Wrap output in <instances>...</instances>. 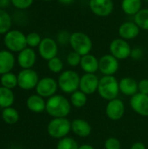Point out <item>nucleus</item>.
I'll use <instances>...</instances> for the list:
<instances>
[{
  "label": "nucleus",
  "mask_w": 148,
  "mask_h": 149,
  "mask_svg": "<svg viewBox=\"0 0 148 149\" xmlns=\"http://www.w3.org/2000/svg\"><path fill=\"white\" fill-rule=\"evenodd\" d=\"M73 52L81 56L91 53L93 46L92 38L88 34L83 31H74L71 34L70 43Z\"/></svg>",
  "instance_id": "nucleus-3"
},
{
  "label": "nucleus",
  "mask_w": 148,
  "mask_h": 149,
  "mask_svg": "<svg viewBox=\"0 0 148 149\" xmlns=\"http://www.w3.org/2000/svg\"><path fill=\"white\" fill-rule=\"evenodd\" d=\"M120 60L112 54H105L99 59V71L103 76H114L119 71Z\"/></svg>",
  "instance_id": "nucleus-10"
},
{
  "label": "nucleus",
  "mask_w": 148,
  "mask_h": 149,
  "mask_svg": "<svg viewBox=\"0 0 148 149\" xmlns=\"http://www.w3.org/2000/svg\"><path fill=\"white\" fill-rule=\"evenodd\" d=\"M98 93L106 100H112L118 98L120 93L119 80L114 76H103L99 79Z\"/></svg>",
  "instance_id": "nucleus-2"
},
{
  "label": "nucleus",
  "mask_w": 148,
  "mask_h": 149,
  "mask_svg": "<svg viewBox=\"0 0 148 149\" xmlns=\"http://www.w3.org/2000/svg\"><path fill=\"white\" fill-rule=\"evenodd\" d=\"M0 81L2 86L13 89L17 86V75H15L12 72H7L1 76Z\"/></svg>",
  "instance_id": "nucleus-29"
},
{
  "label": "nucleus",
  "mask_w": 148,
  "mask_h": 149,
  "mask_svg": "<svg viewBox=\"0 0 148 149\" xmlns=\"http://www.w3.org/2000/svg\"><path fill=\"white\" fill-rule=\"evenodd\" d=\"M72 109L70 100L63 95L55 94L46 100V113L52 118H67Z\"/></svg>",
  "instance_id": "nucleus-1"
},
{
  "label": "nucleus",
  "mask_w": 148,
  "mask_h": 149,
  "mask_svg": "<svg viewBox=\"0 0 148 149\" xmlns=\"http://www.w3.org/2000/svg\"><path fill=\"white\" fill-rule=\"evenodd\" d=\"M120 93L126 96L133 97L139 93L138 82L131 77H124L119 81Z\"/></svg>",
  "instance_id": "nucleus-19"
},
{
  "label": "nucleus",
  "mask_w": 148,
  "mask_h": 149,
  "mask_svg": "<svg viewBox=\"0 0 148 149\" xmlns=\"http://www.w3.org/2000/svg\"><path fill=\"white\" fill-rule=\"evenodd\" d=\"M133 21L140 30L148 31V8H142L133 17Z\"/></svg>",
  "instance_id": "nucleus-28"
},
{
  "label": "nucleus",
  "mask_w": 148,
  "mask_h": 149,
  "mask_svg": "<svg viewBox=\"0 0 148 149\" xmlns=\"http://www.w3.org/2000/svg\"><path fill=\"white\" fill-rule=\"evenodd\" d=\"M79 66L85 73H96L99 71V58L92 53L84 55Z\"/></svg>",
  "instance_id": "nucleus-21"
},
{
  "label": "nucleus",
  "mask_w": 148,
  "mask_h": 149,
  "mask_svg": "<svg viewBox=\"0 0 148 149\" xmlns=\"http://www.w3.org/2000/svg\"><path fill=\"white\" fill-rule=\"evenodd\" d=\"M70 102L72 104V107H74L76 108H82L87 103V95L79 89L71 94Z\"/></svg>",
  "instance_id": "nucleus-25"
},
{
  "label": "nucleus",
  "mask_w": 148,
  "mask_h": 149,
  "mask_svg": "<svg viewBox=\"0 0 148 149\" xmlns=\"http://www.w3.org/2000/svg\"><path fill=\"white\" fill-rule=\"evenodd\" d=\"M48 69L53 73H61L64 71V62L58 56L47 61Z\"/></svg>",
  "instance_id": "nucleus-31"
},
{
  "label": "nucleus",
  "mask_w": 148,
  "mask_h": 149,
  "mask_svg": "<svg viewBox=\"0 0 148 149\" xmlns=\"http://www.w3.org/2000/svg\"><path fill=\"white\" fill-rule=\"evenodd\" d=\"M15 65V57L9 50L0 51V74L10 72Z\"/></svg>",
  "instance_id": "nucleus-20"
},
{
  "label": "nucleus",
  "mask_w": 148,
  "mask_h": 149,
  "mask_svg": "<svg viewBox=\"0 0 148 149\" xmlns=\"http://www.w3.org/2000/svg\"><path fill=\"white\" fill-rule=\"evenodd\" d=\"M99 79L95 73H84L80 77L79 90L85 93L87 96L98 92Z\"/></svg>",
  "instance_id": "nucleus-13"
},
{
  "label": "nucleus",
  "mask_w": 148,
  "mask_h": 149,
  "mask_svg": "<svg viewBox=\"0 0 148 149\" xmlns=\"http://www.w3.org/2000/svg\"><path fill=\"white\" fill-rule=\"evenodd\" d=\"M57 81L58 88L63 93L72 94L79 89L80 76L73 70H65L59 74Z\"/></svg>",
  "instance_id": "nucleus-4"
},
{
  "label": "nucleus",
  "mask_w": 148,
  "mask_h": 149,
  "mask_svg": "<svg viewBox=\"0 0 148 149\" xmlns=\"http://www.w3.org/2000/svg\"><path fill=\"white\" fill-rule=\"evenodd\" d=\"M12 19L10 15L3 9H0V34H5L10 31Z\"/></svg>",
  "instance_id": "nucleus-27"
},
{
  "label": "nucleus",
  "mask_w": 148,
  "mask_h": 149,
  "mask_svg": "<svg viewBox=\"0 0 148 149\" xmlns=\"http://www.w3.org/2000/svg\"><path fill=\"white\" fill-rule=\"evenodd\" d=\"M104 148L105 149H121V143L119 139L115 137H109L106 140Z\"/></svg>",
  "instance_id": "nucleus-36"
},
{
  "label": "nucleus",
  "mask_w": 148,
  "mask_h": 149,
  "mask_svg": "<svg viewBox=\"0 0 148 149\" xmlns=\"http://www.w3.org/2000/svg\"><path fill=\"white\" fill-rule=\"evenodd\" d=\"M38 53L42 58L48 61L55 57H57L58 52V42L49 37L44 38L41 40L38 47Z\"/></svg>",
  "instance_id": "nucleus-12"
},
{
  "label": "nucleus",
  "mask_w": 148,
  "mask_h": 149,
  "mask_svg": "<svg viewBox=\"0 0 148 149\" xmlns=\"http://www.w3.org/2000/svg\"><path fill=\"white\" fill-rule=\"evenodd\" d=\"M126 107L124 102L116 98L114 100H109L106 107V114L112 120H120L125 114Z\"/></svg>",
  "instance_id": "nucleus-14"
},
{
  "label": "nucleus",
  "mask_w": 148,
  "mask_h": 149,
  "mask_svg": "<svg viewBox=\"0 0 148 149\" xmlns=\"http://www.w3.org/2000/svg\"><path fill=\"white\" fill-rule=\"evenodd\" d=\"M79 149H95L93 146L90 144H82L79 147Z\"/></svg>",
  "instance_id": "nucleus-42"
},
{
  "label": "nucleus",
  "mask_w": 148,
  "mask_h": 149,
  "mask_svg": "<svg viewBox=\"0 0 148 149\" xmlns=\"http://www.w3.org/2000/svg\"><path fill=\"white\" fill-rule=\"evenodd\" d=\"M10 3H11L10 0H0V9L4 10V8H7Z\"/></svg>",
  "instance_id": "nucleus-40"
},
{
  "label": "nucleus",
  "mask_w": 148,
  "mask_h": 149,
  "mask_svg": "<svg viewBox=\"0 0 148 149\" xmlns=\"http://www.w3.org/2000/svg\"><path fill=\"white\" fill-rule=\"evenodd\" d=\"M39 81L38 75L33 69H23L17 74V86L23 90L36 88Z\"/></svg>",
  "instance_id": "nucleus-8"
},
{
  "label": "nucleus",
  "mask_w": 148,
  "mask_h": 149,
  "mask_svg": "<svg viewBox=\"0 0 148 149\" xmlns=\"http://www.w3.org/2000/svg\"><path fill=\"white\" fill-rule=\"evenodd\" d=\"M79 144L72 137L66 136L63 139L58 140V142L57 143L56 149H79Z\"/></svg>",
  "instance_id": "nucleus-30"
},
{
  "label": "nucleus",
  "mask_w": 148,
  "mask_h": 149,
  "mask_svg": "<svg viewBox=\"0 0 148 149\" xmlns=\"http://www.w3.org/2000/svg\"><path fill=\"white\" fill-rule=\"evenodd\" d=\"M144 55V52L142 50V48L140 47H134L132 48V52H131V58L134 60H140L143 58Z\"/></svg>",
  "instance_id": "nucleus-37"
},
{
  "label": "nucleus",
  "mask_w": 148,
  "mask_h": 149,
  "mask_svg": "<svg viewBox=\"0 0 148 149\" xmlns=\"http://www.w3.org/2000/svg\"><path fill=\"white\" fill-rule=\"evenodd\" d=\"M17 63L19 66L23 69H31L36 63L37 60V54L33 48L26 47L25 49L22 50L18 52L17 58Z\"/></svg>",
  "instance_id": "nucleus-17"
},
{
  "label": "nucleus",
  "mask_w": 148,
  "mask_h": 149,
  "mask_svg": "<svg viewBox=\"0 0 148 149\" xmlns=\"http://www.w3.org/2000/svg\"><path fill=\"white\" fill-rule=\"evenodd\" d=\"M130 107L139 115L148 117V95L140 93H136L131 97Z\"/></svg>",
  "instance_id": "nucleus-16"
},
{
  "label": "nucleus",
  "mask_w": 148,
  "mask_h": 149,
  "mask_svg": "<svg viewBox=\"0 0 148 149\" xmlns=\"http://www.w3.org/2000/svg\"><path fill=\"white\" fill-rule=\"evenodd\" d=\"M3 44L11 52H19L27 46L26 35L18 30H10L4 34Z\"/></svg>",
  "instance_id": "nucleus-6"
},
{
  "label": "nucleus",
  "mask_w": 148,
  "mask_h": 149,
  "mask_svg": "<svg viewBox=\"0 0 148 149\" xmlns=\"http://www.w3.org/2000/svg\"><path fill=\"white\" fill-rule=\"evenodd\" d=\"M42 1H44V2H51V1H53V0H42Z\"/></svg>",
  "instance_id": "nucleus-43"
},
{
  "label": "nucleus",
  "mask_w": 148,
  "mask_h": 149,
  "mask_svg": "<svg viewBox=\"0 0 148 149\" xmlns=\"http://www.w3.org/2000/svg\"><path fill=\"white\" fill-rule=\"evenodd\" d=\"M75 0H58V2L63 5H70L74 3Z\"/></svg>",
  "instance_id": "nucleus-41"
},
{
  "label": "nucleus",
  "mask_w": 148,
  "mask_h": 149,
  "mask_svg": "<svg viewBox=\"0 0 148 149\" xmlns=\"http://www.w3.org/2000/svg\"><path fill=\"white\" fill-rule=\"evenodd\" d=\"M81 58H82L81 55H79V53H77V52L72 51V52L68 53V55L66 57V62H67V64L70 66L76 67L78 65H80Z\"/></svg>",
  "instance_id": "nucleus-33"
},
{
  "label": "nucleus",
  "mask_w": 148,
  "mask_h": 149,
  "mask_svg": "<svg viewBox=\"0 0 148 149\" xmlns=\"http://www.w3.org/2000/svg\"><path fill=\"white\" fill-rule=\"evenodd\" d=\"M109 52L113 57H115L119 60H125L131 56L132 47L128 41L117 38L111 41L109 45Z\"/></svg>",
  "instance_id": "nucleus-7"
},
{
  "label": "nucleus",
  "mask_w": 148,
  "mask_h": 149,
  "mask_svg": "<svg viewBox=\"0 0 148 149\" xmlns=\"http://www.w3.org/2000/svg\"><path fill=\"white\" fill-rule=\"evenodd\" d=\"M88 6L92 13L99 17L110 16L114 10L113 0H89Z\"/></svg>",
  "instance_id": "nucleus-9"
},
{
  "label": "nucleus",
  "mask_w": 148,
  "mask_h": 149,
  "mask_svg": "<svg viewBox=\"0 0 148 149\" xmlns=\"http://www.w3.org/2000/svg\"><path fill=\"white\" fill-rule=\"evenodd\" d=\"M138 87H139V93L148 95V79H143L140 82H138Z\"/></svg>",
  "instance_id": "nucleus-38"
},
{
  "label": "nucleus",
  "mask_w": 148,
  "mask_h": 149,
  "mask_svg": "<svg viewBox=\"0 0 148 149\" xmlns=\"http://www.w3.org/2000/svg\"><path fill=\"white\" fill-rule=\"evenodd\" d=\"M145 1H147V2H148V0H145Z\"/></svg>",
  "instance_id": "nucleus-44"
},
{
  "label": "nucleus",
  "mask_w": 148,
  "mask_h": 149,
  "mask_svg": "<svg viewBox=\"0 0 148 149\" xmlns=\"http://www.w3.org/2000/svg\"><path fill=\"white\" fill-rule=\"evenodd\" d=\"M26 106L30 111L36 113H40L45 111L46 101L38 94L31 95L26 100Z\"/></svg>",
  "instance_id": "nucleus-22"
},
{
  "label": "nucleus",
  "mask_w": 148,
  "mask_h": 149,
  "mask_svg": "<svg viewBox=\"0 0 148 149\" xmlns=\"http://www.w3.org/2000/svg\"><path fill=\"white\" fill-rule=\"evenodd\" d=\"M34 0H10L11 4L17 10H26L30 8Z\"/></svg>",
  "instance_id": "nucleus-35"
},
{
  "label": "nucleus",
  "mask_w": 148,
  "mask_h": 149,
  "mask_svg": "<svg viewBox=\"0 0 148 149\" xmlns=\"http://www.w3.org/2000/svg\"><path fill=\"white\" fill-rule=\"evenodd\" d=\"M130 149H147V148H146V145H145L143 142L137 141V142H134V143L131 146Z\"/></svg>",
  "instance_id": "nucleus-39"
},
{
  "label": "nucleus",
  "mask_w": 148,
  "mask_h": 149,
  "mask_svg": "<svg viewBox=\"0 0 148 149\" xmlns=\"http://www.w3.org/2000/svg\"><path fill=\"white\" fill-rule=\"evenodd\" d=\"M2 119L5 123L13 125L18 121L19 113L15 108L11 107H6V108H3V110L2 111Z\"/></svg>",
  "instance_id": "nucleus-26"
},
{
  "label": "nucleus",
  "mask_w": 148,
  "mask_h": 149,
  "mask_svg": "<svg viewBox=\"0 0 148 149\" xmlns=\"http://www.w3.org/2000/svg\"><path fill=\"white\" fill-rule=\"evenodd\" d=\"M72 131V121L67 118H53L47 125L48 134L57 140L63 139Z\"/></svg>",
  "instance_id": "nucleus-5"
},
{
  "label": "nucleus",
  "mask_w": 148,
  "mask_h": 149,
  "mask_svg": "<svg viewBox=\"0 0 148 149\" xmlns=\"http://www.w3.org/2000/svg\"><path fill=\"white\" fill-rule=\"evenodd\" d=\"M14 102V94L11 89L0 86V107L6 108L12 106Z\"/></svg>",
  "instance_id": "nucleus-24"
},
{
  "label": "nucleus",
  "mask_w": 148,
  "mask_h": 149,
  "mask_svg": "<svg viewBox=\"0 0 148 149\" xmlns=\"http://www.w3.org/2000/svg\"><path fill=\"white\" fill-rule=\"evenodd\" d=\"M71 32H69L66 30H62L58 32L56 36V41L58 44L60 45H68L70 43V38H71Z\"/></svg>",
  "instance_id": "nucleus-34"
},
{
  "label": "nucleus",
  "mask_w": 148,
  "mask_h": 149,
  "mask_svg": "<svg viewBox=\"0 0 148 149\" xmlns=\"http://www.w3.org/2000/svg\"><path fill=\"white\" fill-rule=\"evenodd\" d=\"M42 38L38 32H30L26 35V42L27 46L31 48H36L38 47L39 44L41 43Z\"/></svg>",
  "instance_id": "nucleus-32"
},
{
  "label": "nucleus",
  "mask_w": 148,
  "mask_h": 149,
  "mask_svg": "<svg viewBox=\"0 0 148 149\" xmlns=\"http://www.w3.org/2000/svg\"><path fill=\"white\" fill-rule=\"evenodd\" d=\"M120 5L126 15L134 17L142 9V0H121Z\"/></svg>",
  "instance_id": "nucleus-23"
},
{
  "label": "nucleus",
  "mask_w": 148,
  "mask_h": 149,
  "mask_svg": "<svg viewBox=\"0 0 148 149\" xmlns=\"http://www.w3.org/2000/svg\"><path fill=\"white\" fill-rule=\"evenodd\" d=\"M91 124L84 119H74L72 120V132L80 138H86L92 134Z\"/></svg>",
  "instance_id": "nucleus-18"
},
{
  "label": "nucleus",
  "mask_w": 148,
  "mask_h": 149,
  "mask_svg": "<svg viewBox=\"0 0 148 149\" xmlns=\"http://www.w3.org/2000/svg\"><path fill=\"white\" fill-rule=\"evenodd\" d=\"M140 31L141 30L134 21H126L119 26L118 34L120 38L129 41L139 37Z\"/></svg>",
  "instance_id": "nucleus-15"
},
{
  "label": "nucleus",
  "mask_w": 148,
  "mask_h": 149,
  "mask_svg": "<svg viewBox=\"0 0 148 149\" xmlns=\"http://www.w3.org/2000/svg\"><path fill=\"white\" fill-rule=\"evenodd\" d=\"M58 88V81L51 77H44L39 79L37 86V94L44 98H51L56 94Z\"/></svg>",
  "instance_id": "nucleus-11"
}]
</instances>
